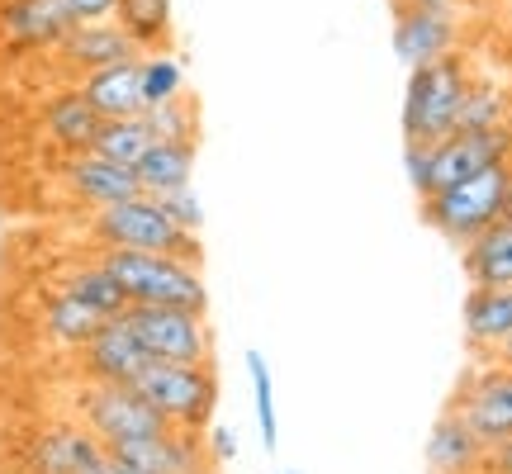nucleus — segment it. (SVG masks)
I'll list each match as a JSON object with an SVG mask.
<instances>
[{
	"mask_svg": "<svg viewBox=\"0 0 512 474\" xmlns=\"http://www.w3.org/2000/svg\"><path fill=\"white\" fill-rule=\"evenodd\" d=\"M100 124H105V119L91 110V100L76 91V86L53 91L43 105H38V128H43V138H48L62 157H81V152H91Z\"/></svg>",
	"mask_w": 512,
	"mask_h": 474,
	"instance_id": "16",
	"label": "nucleus"
},
{
	"mask_svg": "<svg viewBox=\"0 0 512 474\" xmlns=\"http://www.w3.org/2000/svg\"><path fill=\"white\" fill-rule=\"evenodd\" d=\"M62 185L76 204L86 209H110V204H124V200H138V176L133 166H119V162H105L100 152H81V157H67L62 162Z\"/></svg>",
	"mask_w": 512,
	"mask_h": 474,
	"instance_id": "14",
	"label": "nucleus"
},
{
	"mask_svg": "<svg viewBox=\"0 0 512 474\" xmlns=\"http://www.w3.org/2000/svg\"><path fill=\"white\" fill-rule=\"evenodd\" d=\"M195 162H200V143H152L133 162V176L143 195H166L195 181Z\"/></svg>",
	"mask_w": 512,
	"mask_h": 474,
	"instance_id": "23",
	"label": "nucleus"
},
{
	"mask_svg": "<svg viewBox=\"0 0 512 474\" xmlns=\"http://www.w3.org/2000/svg\"><path fill=\"white\" fill-rule=\"evenodd\" d=\"M53 290L72 294L81 304H91L100 318H124L128 313V294L124 285L110 275V266L100 261V256H86V261H72V266H62L57 271V285Z\"/></svg>",
	"mask_w": 512,
	"mask_h": 474,
	"instance_id": "21",
	"label": "nucleus"
},
{
	"mask_svg": "<svg viewBox=\"0 0 512 474\" xmlns=\"http://www.w3.org/2000/svg\"><path fill=\"white\" fill-rule=\"evenodd\" d=\"M280 474H299V470H280Z\"/></svg>",
	"mask_w": 512,
	"mask_h": 474,
	"instance_id": "40",
	"label": "nucleus"
},
{
	"mask_svg": "<svg viewBox=\"0 0 512 474\" xmlns=\"http://www.w3.org/2000/svg\"><path fill=\"white\" fill-rule=\"evenodd\" d=\"M76 91L91 100V110L100 114V119H128V114H143L147 110V100H143V57L76 76Z\"/></svg>",
	"mask_w": 512,
	"mask_h": 474,
	"instance_id": "19",
	"label": "nucleus"
},
{
	"mask_svg": "<svg viewBox=\"0 0 512 474\" xmlns=\"http://www.w3.org/2000/svg\"><path fill=\"white\" fill-rule=\"evenodd\" d=\"M190 91L185 86V62L176 53H143V100L147 110L152 105H166V100H181Z\"/></svg>",
	"mask_w": 512,
	"mask_h": 474,
	"instance_id": "30",
	"label": "nucleus"
},
{
	"mask_svg": "<svg viewBox=\"0 0 512 474\" xmlns=\"http://www.w3.org/2000/svg\"><path fill=\"white\" fill-rule=\"evenodd\" d=\"M157 200V209H162L166 219L176 223L181 233H204V204L200 195H195V185H181V190H166V195H152Z\"/></svg>",
	"mask_w": 512,
	"mask_h": 474,
	"instance_id": "31",
	"label": "nucleus"
},
{
	"mask_svg": "<svg viewBox=\"0 0 512 474\" xmlns=\"http://www.w3.org/2000/svg\"><path fill=\"white\" fill-rule=\"evenodd\" d=\"M53 53L72 76H86V72H100V67H114V62H133V57H143L138 48H133V38H128L114 19H100V24H76Z\"/></svg>",
	"mask_w": 512,
	"mask_h": 474,
	"instance_id": "17",
	"label": "nucleus"
},
{
	"mask_svg": "<svg viewBox=\"0 0 512 474\" xmlns=\"http://www.w3.org/2000/svg\"><path fill=\"white\" fill-rule=\"evenodd\" d=\"M114 24L133 38L138 53H166L171 48V29H176V5L171 0H119L114 5Z\"/></svg>",
	"mask_w": 512,
	"mask_h": 474,
	"instance_id": "25",
	"label": "nucleus"
},
{
	"mask_svg": "<svg viewBox=\"0 0 512 474\" xmlns=\"http://www.w3.org/2000/svg\"><path fill=\"white\" fill-rule=\"evenodd\" d=\"M470 57L446 53L427 67H413L408 72V86H403V143H441L456 133L460 105H465V91H470Z\"/></svg>",
	"mask_w": 512,
	"mask_h": 474,
	"instance_id": "3",
	"label": "nucleus"
},
{
	"mask_svg": "<svg viewBox=\"0 0 512 474\" xmlns=\"http://www.w3.org/2000/svg\"><path fill=\"white\" fill-rule=\"evenodd\" d=\"M105 456H110V451H105ZM95 474H133V470H124V465H114V460H105V465H100Z\"/></svg>",
	"mask_w": 512,
	"mask_h": 474,
	"instance_id": "38",
	"label": "nucleus"
},
{
	"mask_svg": "<svg viewBox=\"0 0 512 474\" xmlns=\"http://www.w3.org/2000/svg\"><path fill=\"white\" fill-rule=\"evenodd\" d=\"M394 5H413V10H441V15H460L465 0H394Z\"/></svg>",
	"mask_w": 512,
	"mask_h": 474,
	"instance_id": "35",
	"label": "nucleus"
},
{
	"mask_svg": "<svg viewBox=\"0 0 512 474\" xmlns=\"http://www.w3.org/2000/svg\"><path fill=\"white\" fill-rule=\"evenodd\" d=\"M247 380H252V408H256V437L266 451L280 446V418H275V375L261 351H247Z\"/></svg>",
	"mask_w": 512,
	"mask_h": 474,
	"instance_id": "29",
	"label": "nucleus"
},
{
	"mask_svg": "<svg viewBox=\"0 0 512 474\" xmlns=\"http://www.w3.org/2000/svg\"><path fill=\"white\" fill-rule=\"evenodd\" d=\"M508 185H512V162L484 166L475 176L441 185L437 195H427L422 200V223L446 237L451 247H465L470 237L494 228L498 219H508Z\"/></svg>",
	"mask_w": 512,
	"mask_h": 474,
	"instance_id": "2",
	"label": "nucleus"
},
{
	"mask_svg": "<svg viewBox=\"0 0 512 474\" xmlns=\"http://www.w3.org/2000/svg\"><path fill=\"white\" fill-rule=\"evenodd\" d=\"M38 323H43V332H48V342H57V347H67V351H81L95 332L110 323V318H100L91 304H81V299H72V294L48 290L43 294V304H38Z\"/></svg>",
	"mask_w": 512,
	"mask_h": 474,
	"instance_id": "22",
	"label": "nucleus"
},
{
	"mask_svg": "<svg viewBox=\"0 0 512 474\" xmlns=\"http://www.w3.org/2000/svg\"><path fill=\"white\" fill-rule=\"evenodd\" d=\"M494 365H503V370H512V332H508V342L494 351Z\"/></svg>",
	"mask_w": 512,
	"mask_h": 474,
	"instance_id": "37",
	"label": "nucleus"
},
{
	"mask_svg": "<svg viewBox=\"0 0 512 474\" xmlns=\"http://www.w3.org/2000/svg\"><path fill=\"white\" fill-rule=\"evenodd\" d=\"M204 446H209L214 465H233V460H238V432H233L228 422H209V427H204Z\"/></svg>",
	"mask_w": 512,
	"mask_h": 474,
	"instance_id": "33",
	"label": "nucleus"
},
{
	"mask_svg": "<svg viewBox=\"0 0 512 474\" xmlns=\"http://www.w3.org/2000/svg\"><path fill=\"white\" fill-rule=\"evenodd\" d=\"M465 342L494 356L512 332V290H470L465 294Z\"/></svg>",
	"mask_w": 512,
	"mask_h": 474,
	"instance_id": "24",
	"label": "nucleus"
},
{
	"mask_svg": "<svg viewBox=\"0 0 512 474\" xmlns=\"http://www.w3.org/2000/svg\"><path fill=\"white\" fill-rule=\"evenodd\" d=\"M422 460H427L432 474H484L489 446L470 432V422L460 418L456 408H446V413L432 422V432H427Z\"/></svg>",
	"mask_w": 512,
	"mask_h": 474,
	"instance_id": "18",
	"label": "nucleus"
},
{
	"mask_svg": "<svg viewBox=\"0 0 512 474\" xmlns=\"http://www.w3.org/2000/svg\"><path fill=\"white\" fill-rule=\"evenodd\" d=\"M484 474H512V441H503V446H494V451H489Z\"/></svg>",
	"mask_w": 512,
	"mask_h": 474,
	"instance_id": "36",
	"label": "nucleus"
},
{
	"mask_svg": "<svg viewBox=\"0 0 512 474\" xmlns=\"http://www.w3.org/2000/svg\"><path fill=\"white\" fill-rule=\"evenodd\" d=\"M114 5L119 0H67L76 24H100V19H114Z\"/></svg>",
	"mask_w": 512,
	"mask_h": 474,
	"instance_id": "34",
	"label": "nucleus"
},
{
	"mask_svg": "<svg viewBox=\"0 0 512 474\" xmlns=\"http://www.w3.org/2000/svg\"><path fill=\"white\" fill-rule=\"evenodd\" d=\"M403 171H408V185L413 195L427 200L437 185H432V143H403Z\"/></svg>",
	"mask_w": 512,
	"mask_h": 474,
	"instance_id": "32",
	"label": "nucleus"
},
{
	"mask_svg": "<svg viewBox=\"0 0 512 474\" xmlns=\"http://www.w3.org/2000/svg\"><path fill=\"white\" fill-rule=\"evenodd\" d=\"M508 219H512V185H508Z\"/></svg>",
	"mask_w": 512,
	"mask_h": 474,
	"instance_id": "39",
	"label": "nucleus"
},
{
	"mask_svg": "<svg viewBox=\"0 0 512 474\" xmlns=\"http://www.w3.org/2000/svg\"><path fill=\"white\" fill-rule=\"evenodd\" d=\"M133 389L181 432H204L214 422V408H219V370L214 365L147 361Z\"/></svg>",
	"mask_w": 512,
	"mask_h": 474,
	"instance_id": "5",
	"label": "nucleus"
},
{
	"mask_svg": "<svg viewBox=\"0 0 512 474\" xmlns=\"http://www.w3.org/2000/svg\"><path fill=\"white\" fill-rule=\"evenodd\" d=\"M512 124V86L494 76H470V91L460 105L456 128H498Z\"/></svg>",
	"mask_w": 512,
	"mask_h": 474,
	"instance_id": "26",
	"label": "nucleus"
},
{
	"mask_svg": "<svg viewBox=\"0 0 512 474\" xmlns=\"http://www.w3.org/2000/svg\"><path fill=\"white\" fill-rule=\"evenodd\" d=\"M114 465H124L133 474H214V456L204 446V432H181V427H166L157 437L143 441H119L105 446Z\"/></svg>",
	"mask_w": 512,
	"mask_h": 474,
	"instance_id": "8",
	"label": "nucleus"
},
{
	"mask_svg": "<svg viewBox=\"0 0 512 474\" xmlns=\"http://www.w3.org/2000/svg\"><path fill=\"white\" fill-rule=\"evenodd\" d=\"M152 143H157V138H152V128H147V114H128V119H105V124H100L91 152H100L105 162L133 166Z\"/></svg>",
	"mask_w": 512,
	"mask_h": 474,
	"instance_id": "27",
	"label": "nucleus"
},
{
	"mask_svg": "<svg viewBox=\"0 0 512 474\" xmlns=\"http://www.w3.org/2000/svg\"><path fill=\"white\" fill-rule=\"evenodd\" d=\"M110 275L124 285L128 304H157V309L209 313V285L204 266H190L181 256L162 252H95Z\"/></svg>",
	"mask_w": 512,
	"mask_h": 474,
	"instance_id": "4",
	"label": "nucleus"
},
{
	"mask_svg": "<svg viewBox=\"0 0 512 474\" xmlns=\"http://www.w3.org/2000/svg\"><path fill=\"white\" fill-rule=\"evenodd\" d=\"M460 48V15H441V10H413V5H394V57L403 67H427L437 57Z\"/></svg>",
	"mask_w": 512,
	"mask_h": 474,
	"instance_id": "13",
	"label": "nucleus"
},
{
	"mask_svg": "<svg viewBox=\"0 0 512 474\" xmlns=\"http://www.w3.org/2000/svg\"><path fill=\"white\" fill-rule=\"evenodd\" d=\"M470 290H512V219H498L460 247Z\"/></svg>",
	"mask_w": 512,
	"mask_h": 474,
	"instance_id": "20",
	"label": "nucleus"
},
{
	"mask_svg": "<svg viewBox=\"0 0 512 474\" xmlns=\"http://www.w3.org/2000/svg\"><path fill=\"white\" fill-rule=\"evenodd\" d=\"M460 418L470 422V432H475L489 451L512 441V370L503 365H484L479 375L456 389V399H451Z\"/></svg>",
	"mask_w": 512,
	"mask_h": 474,
	"instance_id": "9",
	"label": "nucleus"
},
{
	"mask_svg": "<svg viewBox=\"0 0 512 474\" xmlns=\"http://www.w3.org/2000/svg\"><path fill=\"white\" fill-rule=\"evenodd\" d=\"M105 460V441L81 422H48L24 446V474H95Z\"/></svg>",
	"mask_w": 512,
	"mask_h": 474,
	"instance_id": "10",
	"label": "nucleus"
},
{
	"mask_svg": "<svg viewBox=\"0 0 512 474\" xmlns=\"http://www.w3.org/2000/svg\"><path fill=\"white\" fill-rule=\"evenodd\" d=\"M494 162H512V124L498 128H456L451 138L432 143V185H456ZM432 190V195H437Z\"/></svg>",
	"mask_w": 512,
	"mask_h": 474,
	"instance_id": "11",
	"label": "nucleus"
},
{
	"mask_svg": "<svg viewBox=\"0 0 512 474\" xmlns=\"http://www.w3.org/2000/svg\"><path fill=\"white\" fill-rule=\"evenodd\" d=\"M86 237L95 242V252H162V256H181L190 266H204V237L181 233L157 209L152 195L110 204V209H91Z\"/></svg>",
	"mask_w": 512,
	"mask_h": 474,
	"instance_id": "1",
	"label": "nucleus"
},
{
	"mask_svg": "<svg viewBox=\"0 0 512 474\" xmlns=\"http://www.w3.org/2000/svg\"><path fill=\"white\" fill-rule=\"evenodd\" d=\"M76 422L105 446L157 437V432L171 427L133 384H91V380L81 384V394H76Z\"/></svg>",
	"mask_w": 512,
	"mask_h": 474,
	"instance_id": "6",
	"label": "nucleus"
},
{
	"mask_svg": "<svg viewBox=\"0 0 512 474\" xmlns=\"http://www.w3.org/2000/svg\"><path fill=\"white\" fill-rule=\"evenodd\" d=\"M147 114V128L157 143H200V100L185 91L181 100H166V105H152Z\"/></svg>",
	"mask_w": 512,
	"mask_h": 474,
	"instance_id": "28",
	"label": "nucleus"
},
{
	"mask_svg": "<svg viewBox=\"0 0 512 474\" xmlns=\"http://www.w3.org/2000/svg\"><path fill=\"white\" fill-rule=\"evenodd\" d=\"M76 29L67 0H0L5 48H57Z\"/></svg>",
	"mask_w": 512,
	"mask_h": 474,
	"instance_id": "15",
	"label": "nucleus"
},
{
	"mask_svg": "<svg viewBox=\"0 0 512 474\" xmlns=\"http://www.w3.org/2000/svg\"><path fill=\"white\" fill-rule=\"evenodd\" d=\"M128 328L138 332V342L152 361L176 365H214V328L204 313L185 309H157V304H128Z\"/></svg>",
	"mask_w": 512,
	"mask_h": 474,
	"instance_id": "7",
	"label": "nucleus"
},
{
	"mask_svg": "<svg viewBox=\"0 0 512 474\" xmlns=\"http://www.w3.org/2000/svg\"><path fill=\"white\" fill-rule=\"evenodd\" d=\"M147 361L152 356L143 351L138 332L128 328V318H110L86 347L76 351V370L91 384H133Z\"/></svg>",
	"mask_w": 512,
	"mask_h": 474,
	"instance_id": "12",
	"label": "nucleus"
}]
</instances>
